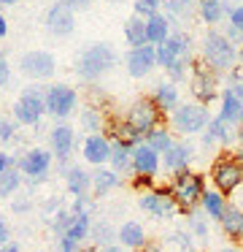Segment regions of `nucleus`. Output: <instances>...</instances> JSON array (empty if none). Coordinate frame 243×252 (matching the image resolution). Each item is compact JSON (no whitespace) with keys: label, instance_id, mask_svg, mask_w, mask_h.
Listing matches in <instances>:
<instances>
[{"label":"nucleus","instance_id":"nucleus-7","mask_svg":"<svg viewBox=\"0 0 243 252\" xmlns=\"http://www.w3.org/2000/svg\"><path fill=\"white\" fill-rule=\"evenodd\" d=\"M124 120H127L143 138L149 136L154 127L165 125V114L157 109V103L151 100V95H143V98L135 100V103L130 106V111H127V117H124Z\"/></svg>","mask_w":243,"mask_h":252},{"label":"nucleus","instance_id":"nucleus-44","mask_svg":"<svg viewBox=\"0 0 243 252\" xmlns=\"http://www.w3.org/2000/svg\"><path fill=\"white\" fill-rule=\"evenodd\" d=\"M11 241V230H8V222H5V217L0 214V247H5Z\"/></svg>","mask_w":243,"mask_h":252},{"label":"nucleus","instance_id":"nucleus-3","mask_svg":"<svg viewBox=\"0 0 243 252\" xmlns=\"http://www.w3.org/2000/svg\"><path fill=\"white\" fill-rule=\"evenodd\" d=\"M235 60H238V49L224 33H205L203 38V63L211 68L214 73H221V71H232L235 68Z\"/></svg>","mask_w":243,"mask_h":252},{"label":"nucleus","instance_id":"nucleus-6","mask_svg":"<svg viewBox=\"0 0 243 252\" xmlns=\"http://www.w3.org/2000/svg\"><path fill=\"white\" fill-rule=\"evenodd\" d=\"M211 182H214V190H219L221 195H230L243 185V165L232 155H221L211 165Z\"/></svg>","mask_w":243,"mask_h":252},{"label":"nucleus","instance_id":"nucleus-49","mask_svg":"<svg viewBox=\"0 0 243 252\" xmlns=\"http://www.w3.org/2000/svg\"><path fill=\"white\" fill-rule=\"evenodd\" d=\"M100 252H127V250H124L122 244H111V247H103Z\"/></svg>","mask_w":243,"mask_h":252},{"label":"nucleus","instance_id":"nucleus-20","mask_svg":"<svg viewBox=\"0 0 243 252\" xmlns=\"http://www.w3.org/2000/svg\"><path fill=\"white\" fill-rule=\"evenodd\" d=\"M192 158H194V147L192 144H187V141H176L170 149H167L165 155H162V165H165L167 171H184V168H189V163H192Z\"/></svg>","mask_w":243,"mask_h":252},{"label":"nucleus","instance_id":"nucleus-13","mask_svg":"<svg viewBox=\"0 0 243 252\" xmlns=\"http://www.w3.org/2000/svg\"><path fill=\"white\" fill-rule=\"evenodd\" d=\"M52 168V152L49 149H41V147H32L25 152V158L19 160V174H25L27 179L38 182L49 174Z\"/></svg>","mask_w":243,"mask_h":252},{"label":"nucleus","instance_id":"nucleus-34","mask_svg":"<svg viewBox=\"0 0 243 252\" xmlns=\"http://www.w3.org/2000/svg\"><path fill=\"white\" fill-rule=\"evenodd\" d=\"M143 141H146V144H149V147H151V149H154V152H157V155H160V158H162V155H165V152H167V149H170V147H173V144H176V141H173V133H170V130H167V127H165V125H162V127H154V130H151V133H149V136H146V138H143Z\"/></svg>","mask_w":243,"mask_h":252},{"label":"nucleus","instance_id":"nucleus-31","mask_svg":"<svg viewBox=\"0 0 243 252\" xmlns=\"http://www.w3.org/2000/svg\"><path fill=\"white\" fill-rule=\"evenodd\" d=\"M113 187H119V174H113L111 168H97L92 171V190H95V195H106V192H111Z\"/></svg>","mask_w":243,"mask_h":252},{"label":"nucleus","instance_id":"nucleus-33","mask_svg":"<svg viewBox=\"0 0 243 252\" xmlns=\"http://www.w3.org/2000/svg\"><path fill=\"white\" fill-rule=\"evenodd\" d=\"M197 8H200V17H203V22H208V25L221 22V17L230 11V6H227L224 0H200Z\"/></svg>","mask_w":243,"mask_h":252},{"label":"nucleus","instance_id":"nucleus-23","mask_svg":"<svg viewBox=\"0 0 243 252\" xmlns=\"http://www.w3.org/2000/svg\"><path fill=\"white\" fill-rule=\"evenodd\" d=\"M65 185H68V192L73 198H86L92 190V174L79 165H70V171L65 174Z\"/></svg>","mask_w":243,"mask_h":252},{"label":"nucleus","instance_id":"nucleus-52","mask_svg":"<svg viewBox=\"0 0 243 252\" xmlns=\"http://www.w3.org/2000/svg\"><path fill=\"white\" fill-rule=\"evenodd\" d=\"M19 0H0V6H16Z\"/></svg>","mask_w":243,"mask_h":252},{"label":"nucleus","instance_id":"nucleus-47","mask_svg":"<svg viewBox=\"0 0 243 252\" xmlns=\"http://www.w3.org/2000/svg\"><path fill=\"white\" fill-rule=\"evenodd\" d=\"M8 35V19L3 17V11H0V38H5Z\"/></svg>","mask_w":243,"mask_h":252},{"label":"nucleus","instance_id":"nucleus-25","mask_svg":"<svg viewBox=\"0 0 243 252\" xmlns=\"http://www.w3.org/2000/svg\"><path fill=\"white\" fill-rule=\"evenodd\" d=\"M167 35H170V19H167L165 14H154V17L146 19V41H149L151 46L165 44Z\"/></svg>","mask_w":243,"mask_h":252},{"label":"nucleus","instance_id":"nucleus-40","mask_svg":"<svg viewBox=\"0 0 243 252\" xmlns=\"http://www.w3.org/2000/svg\"><path fill=\"white\" fill-rule=\"evenodd\" d=\"M16 136V125L8 117H0V141H14Z\"/></svg>","mask_w":243,"mask_h":252},{"label":"nucleus","instance_id":"nucleus-19","mask_svg":"<svg viewBox=\"0 0 243 252\" xmlns=\"http://www.w3.org/2000/svg\"><path fill=\"white\" fill-rule=\"evenodd\" d=\"M81 155H84L86 163H92V165H97V168H103V165H106L108 160H111V141H108V138L103 136V133L86 136Z\"/></svg>","mask_w":243,"mask_h":252},{"label":"nucleus","instance_id":"nucleus-9","mask_svg":"<svg viewBox=\"0 0 243 252\" xmlns=\"http://www.w3.org/2000/svg\"><path fill=\"white\" fill-rule=\"evenodd\" d=\"M76 103H79V93L68 84H52L46 87V114L54 120H65L73 114Z\"/></svg>","mask_w":243,"mask_h":252},{"label":"nucleus","instance_id":"nucleus-50","mask_svg":"<svg viewBox=\"0 0 243 252\" xmlns=\"http://www.w3.org/2000/svg\"><path fill=\"white\" fill-rule=\"evenodd\" d=\"M30 209V203L27 201H19V203H14V212H27Z\"/></svg>","mask_w":243,"mask_h":252},{"label":"nucleus","instance_id":"nucleus-39","mask_svg":"<svg viewBox=\"0 0 243 252\" xmlns=\"http://www.w3.org/2000/svg\"><path fill=\"white\" fill-rule=\"evenodd\" d=\"M162 6H165L167 14L181 17V14H187L189 8H192V0H162Z\"/></svg>","mask_w":243,"mask_h":252},{"label":"nucleus","instance_id":"nucleus-16","mask_svg":"<svg viewBox=\"0 0 243 252\" xmlns=\"http://www.w3.org/2000/svg\"><path fill=\"white\" fill-rule=\"evenodd\" d=\"M160 165H162L160 155H157L146 141L133 149V171H135L138 179H154L157 171H160Z\"/></svg>","mask_w":243,"mask_h":252},{"label":"nucleus","instance_id":"nucleus-30","mask_svg":"<svg viewBox=\"0 0 243 252\" xmlns=\"http://www.w3.org/2000/svg\"><path fill=\"white\" fill-rule=\"evenodd\" d=\"M79 122H81V127H84L89 136L106 130V114H103V109H97V106H86V109L81 111Z\"/></svg>","mask_w":243,"mask_h":252},{"label":"nucleus","instance_id":"nucleus-38","mask_svg":"<svg viewBox=\"0 0 243 252\" xmlns=\"http://www.w3.org/2000/svg\"><path fill=\"white\" fill-rule=\"evenodd\" d=\"M70 220H73V214H70L68 209H57V214H54V220H52V230H54L57 236H65Z\"/></svg>","mask_w":243,"mask_h":252},{"label":"nucleus","instance_id":"nucleus-11","mask_svg":"<svg viewBox=\"0 0 243 252\" xmlns=\"http://www.w3.org/2000/svg\"><path fill=\"white\" fill-rule=\"evenodd\" d=\"M19 68H22V73H25V76L41 82V79L54 76V68H57V63H54V55H52V52H46V49H32V52H27V55H22Z\"/></svg>","mask_w":243,"mask_h":252},{"label":"nucleus","instance_id":"nucleus-17","mask_svg":"<svg viewBox=\"0 0 243 252\" xmlns=\"http://www.w3.org/2000/svg\"><path fill=\"white\" fill-rule=\"evenodd\" d=\"M127 73L133 79H143L151 73V68L157 65V46H140V49H130L127 55Z\"/></svg>","mask_w":243,"mask_h":252},{"label":"nucleus","instance_id":"nucleus-35","mask_svg":"<svg viewBox=\"0 0 243 252\" xmlns=\"http://www.w3.org/2000/svg\"><path fill=\"white\" fill-rule=\"evenodd\" d=\"M22 187V174L16 168H8L0 174V198H11Z\"/></svg>","mask_w":243,"mask_h":252},{"label":"nucleus","instance_id":"nucleus-42","mask_svg":"<svg viewBox=\"0 0 243 252\" xmlns=\"http://www.w3.org/2000/svg\"><path fill=\"white\" fill-rule=\"evenodd\" d=\"M227 14H230V28L238 30V33H243V3L241 6H232Z\"/></svg>","mask_w":243,"mask_h":252},{"label":"nucleus","instance_id":"nucleus-5","mask_svg":"<svg viewBox=\"0 0 243 252\" xmlns=\"http://www.w3.org/2000/svg\"><path fill=\"white\" fill-rule=\"evenodd\" d=\"M211 122V114L203 103H178V109L170 114V125L181 136H194L203 133Z\"/></svg>","mask_w":243,"mask_h":252},{"label":"nucleus","instance_id":"nucleus-2","mask_svg":"<svg viewBox=\"0 0 243 252\" xmlns=\"http://www.w3.org/2000/svg\"><path fill=\"white\" fill-rule=\"evenodd\" d=\"M116 65V52H113L111 44H92L86 46L84 52L79 55V60H76V73H79V79H84V82H97L100 76H106L111 68Z\"/></svg>","mask_w":243,"mask_h":252},{"label":"nucleus","instance_id":"nucleus-45","mask_svg":"<svg viewBox=\"0 0 243 252\" xmlns=\"http://www.w3.org/2000/svg\"><path fill=\"white\" fill-rule=\"evenodd\" d=\"M62 3H65V6H68L70 8V11H81V8H86V6H89V3H92V0H62Z\"/></svg>","mask_w":243,"mask_h":252},{"label":"nucleus","instance_id":"nucleus-41","mask_svg":"<svg viewBox=\"0 0 243 252\" xmlns=\"http://www.w3.org/2000/svg\"><path fill=\"white\" fill-rule=\"evenodd\" d=\"M189 228H192L200 239H203V236H208V225H205V220L200 217V214H194V212H189Z\"/></svg>","mask_w":243,"mask_h":252},{"label":"nucleus","instance_id":"nucleus-37","mask_svg":"<svg viewBox=\"0 0 243 252\" xmlns=\"http://www.w3.org/2000/svg\"><path fill=\"white\" fill-rule=\"evenodd\" d=\"M133 8H135V17L149 19V17H154V14H160L162 0H135V3H133Z\"/></svg>","mask_w":243,"mask_h":252},{"label":"nucleus","instance_id":"nucleus-22","mask_svg":"<svg viewBox=\"0 0 243 252\" xmlns=\"http://www.w3.org/2000/svg\"><path fill=\"white\" fill-rule=\"evenodd\" d=\"M116 239H119V244L124 247V250H143L149 241H146V230H143V225L140 222H124L122 228L116 230Z\"/></svg>","mask_w":243,"mask_h":252},{"label":"nucleus","instance_id":"nucleus-55","mask_svg":"<svg viewBox=\"0 0 243 252\" xmlns=\"http://www.w3.org/2000/svg\"><path fill=\"white\" fill-rule=\"evenodd\" d=\"M111 3H116V0H111Z\"/></svg>","mask_w":243,"mask_h":252},{"label":"nucleus","instance_id":"nucleus-4","mask_svg":"<svg viewBox=\"0 0 243 252\" xmlns=\"http://www.w3.org/2000/svg\"><path fill=\"white\" fill-rule=\"evenodd\" d=\"M43 114H46V90L38 84L25 87L19 100L14 103V120L19 125H38Z\"/></svg>","mask_w":243,"mask_h":252},{"label":"nucleus","instance_id":"nucleus-36","mask_svg":"<svg viewBox=\"0 0 243 252\" xmlns=\"http://www.w3.org/2000/svg\"><path fill=\"white\" fill-rule=\"evenodd\" d=\"M92 239H95V244H103V247H111V241L116 239V230L111 228L108 222H97V225H92Z\"/></svg>","mask_w":243,"mask_h":252},{"label":"nucleus","instance_id":"nucleus-8","mask_svg":"<svg viewBox=\"0 0 243 252\" xmlns=\"http://www.w3.org/2000/svg\"><path fill=\"white\" fill-rule=\"evenodd\" d=\"M189 90H192V95L197 98V103L208 106L211 100L219 95V79H216V73L211 71L208 65H205L203 60L192 63V79H189Z\"/></svg>","mask_w":243,"mask_h":252},{"label":"nucleus","instance_id":"nucleus-28","mask_svg":"<svg viewBox=\"0 0 243 252\" xmlns=\"http://www.w3.org/2000/svg\"><path fill=\"white\" fill-rule=\"evenodd\" d=\"M89 230H92V217H89V212L73 214V220H70L68 230H65V239H70L73 244H81V241L89 236ZM59 239H62V236H59Z\"/></svg>","mask_w":243,"mask_h":252},{"label":"nucleus","instance_id":"nucleus-10","mask_svg":"<svg viewBox=\"0 0 243 252\" xmlns=\"http://www.w3.org/2000/svg\"><path fill=\"white\" fill-rule=\"evenodd\" d=\"M189 55H192V38H189L187 33H173L167 35L165 44L157 46V65H162L167 71L170 65H176V63H187Z\"/></svg>","mask_w":243,"mask_h":252},{"label":"nucleus","instance_id":"nucleus-15","mask_svg":"<svg viewBox=\"0 0 243 252\" xmlns=\"http://www.w3.org/2000/svg\"><path fill=\"white\" fill-rule=\"evenodd\" d=\"M103 136H106L111 144H122V147H127V149H135L138 144H143V136H140L127 120H106Z\"/></svg>","mask_w":243,"mask_h":252},{"label":"nucleus","instance_id":"nucleus-1","mask_svg":"<svg viewBox=\"0 0 243 252\" xmlns=\"http://www.w3.org/2000/svg\"><path fill=\"white\" fill-rule=\"evenodd\" d=\"M165 192L173 198L178 212H194V206L200 203V198L205 192V176L200 171H192V168L176 171L170 185L165 187Z\"/></svg>","mask_w":243,"mask_h":252},{"label":"nucleus","instance_id":"nucleus-18","mask_svg":"<svg viewBox=\"0 0 243 252\" xmlns=\"http://www.w3.org/2000/svg\"><path fill=\"white\" fill-rule=\"evenodd\" d=\"M49 144H52L49 152L57 155L59 163H62V160H70V152H73V144H76L73 127L65 125V122H57V125L52 127V133H49Z\"/></svg>","mask_w":243,"mask_h":252},{"label":"nucleus","instance_id":"nucleus-43","mask_svg":"<svg viewBox=\"0 0 243 252\" xmlns=\"http://www.w3.org/2000/svg\"><path fill=\"white\" fill-rule=\"evenodd\" d=\"M8 82H11V65H8V60L0 55V87H5Z\"/></svg>","mask_w":243,"mask_h":252},{"label":"nucleus","instance_id":"nucleus-32","mask_svg":"<svg viewBox=\"0 0 243 252\" xmlns=\"http://www.w3.org/2000/svg\"><path fill=\"white\" fill-rule=\"evenodd\" d=\"M200 206H203V212L208 214V217L221 220V214H224V209H227V198L221 195L219 190H205L203 198H200Z\"/></svg>","mask_w":243,"mask_h":252},{"label":"nucleus","instance_id":"nucleus-12","mask_svg":"<svg viewBox=\"0 0 243 252\" xmlns=\"http://www.w3.org/2000/svg\"><path fill=\"white\" fill-rule=\"evenodd\" d=\"M138 206L143 209L146 214L157 217V220H167V217H173V214L178 212V206L173 203V198L165 192V187H162V190H146L143 195L138 198Z\"/></svg>","mask_w":243,"mask_h":252},{"label":"nucleus","instance_id":"nucleus-53","mask_svg":"<svg viewBox=\"0 0 243 252\" xmlns=\"http://www.w3.org/2000/svg\"><path fill=\"white\" fill-rule=\"evenodd\" d=\"M79 252H92V250H79Z\"/></svg>","mask_w":243,"mask_h":252},{"label":"nucleus","instance_id":"nucleus-21","mask_svg":"<svg viewBox=\"0 0 243 252\" xmlns=\"http://www.w3.org/2000/svg\"><path fill=\"white\" fill-rule=\"evenodd\" d=\"M219 225H221V230H224V236L230 241L243 244V209L241 206L227 203V209H224V214H221Z\"/></svg>","mask_w":243,"mask_h":252},{"label":"nucleus","instance_id":"nucleus-46","mask_svg":"<svg viewBox=\"0 0 243 252\" xmlns=\"http://www.w3.org/2000/svg\"><path fill=\"white\" fill-rule=\"evenodd\" d=\"M8 168H14V160H11L5 152H0V174H3V171H8Z\"/></svg>","mask_w":243,"mask_h":252},{"label":"nucleus","instance_id":"nucleus-26","mask_svg":"<svg viewBox=\"0 0 243 252\" xmlns=\"http://www.w3.org/2000/svg\"><path fill=\"white\" fill-rule=\"evenodd\" d=\"M108 163H111V171L119 176L135 174L133 171V149L122 147V144H111V160Z\"/></svg>","mask_w":243,"mask_h":252},{"label":"nucleus","instance_id":"nucleus-27","mask_svg":"<svg viewBox=\"0 0 243 252\" xmlns=\"http://www.w3.org/2000/svg\"><path fill=\"white\" fill-rule=\"evenodd\" d=\"M124 41L130 44V49H140V46L149 44V41H146V19H140L133 14V17L124 22Z\"/></svg>","mask_w":243,"mask_h":252},{"label":"nucleus","instance_id":"nucleus-29","mask_svg":"<svg viewBox=\"0 0 243 252\" xmlns=\"http://www.w3.org/2000/svg\"><path fill=\"white\" fill-rule=\"evenodd\" d=\"M227 141H230V125L221 117H211L208 127L203 130V144L214 147V144H227Z\"/></svg>","mask_w":243,"mask_h":252},{"label":"nucleus","instance_id":"nucleus-48","mask_svg":"<svg viewBox=\"0 0 243 252\" xmlns=\"http://www.w3.org/2000/svg\"><path fill=\"white\" fill-rule=\"evenodd\" d=\"M0 252H19V244H16V241H8L5 247H0Z\"/></svg>","mask_w":243,"mask_h":252},{"label":"nucleus","instance_id":"nucleus-14","mask_svg":"<svg viewBox=\"0 0 243 252\" xmlns=\"http://www.w3.org/2000/svg\"><path fill=\"white\" fill-rule=\"evenodd\" d=\"M73 28H76V14L65 6L62 0H57L54 6H49V11H46V30L49 33L57 35V38H65V35L73 33Z\"/></svg>","mask_w":243,"mask_h":252},{"label":"nucleus","instance_id":"nucleus-51","mask_svg":"<svg viewBox=\"0 0 243 252\" xmlns=\"http://www.w3.org/2000/svg\"><path fill=\"white\" fill-rule=\"evenodd\" d=\"M235 136H238V141H241V147H243V125H238V130H235Z\"/></svg>","mask_w":243,"mask_h":252},{"label":"nucleus","instance_id":"nucleus-24","mask_svg":"<svg viewBox=\"0 0 243 252\" xmlns=\"http://www.w3.org/2000/svg\"><path fill=\"white\" fill-rule=\"evenodd\" d=\"M151 100L157 103V109L162 111V114H167V111H176L178 109V87L173 82H160L154 87V95H151Z\"/></svg>","mask_w":243,"mask_h":252},{"label":"nucleus","instance_id":"nucleus-54","mask_svg":"<svg viewBox=\"0 0 243 252\" xmlns=\"http://www.w3.org/2000/svg\"><path fill=\"white\" fill-rule=\"evenodd\" d=\"M227 252H235V250H227Z\"/></svg>","mask_w":243,"mask_h":252}]
</instances>
